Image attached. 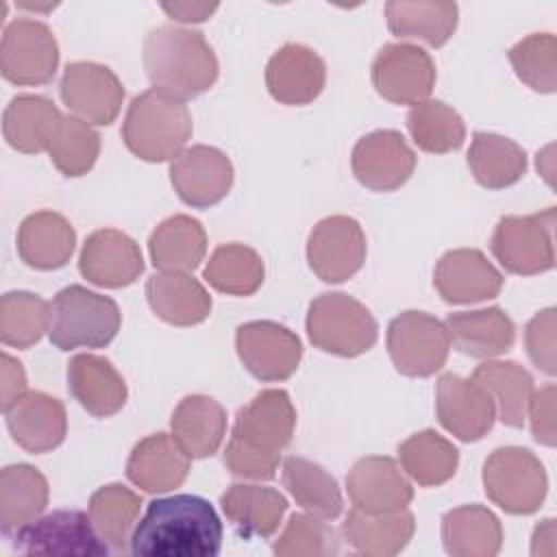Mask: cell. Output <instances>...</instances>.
Masks as SVG:
<instances>
[{
	"label": "cell",
	"instance_id": "25",
	"mask_svg": "<svg viewBox=\"0 0 557 557\" xmlns=\"http://www.w3.org/2000/svg\"><path fill=\"white\" fill-rule=\"evenodd\" d=\"M67 387L74 400H78V405L96 418L117 413L128 396L126 383L111 361L89 352L70 359Z\"/></svg>",
	"mask_w": 557,
	"mask_h": 557
},
{
	"label": "cell",
	"instance_id": "37",
	"mask_svg": "<svg viewBox=\"0 0 557 557\" xmlns=\"http://www.w3.org/2000/svg\"><path fill=\"white\" fill-rule=\"evenodd\" d=\"M472 379L492 396L503 424L520 429L533 394L531 374L516 361H485L476 366Z\"/></svg>",
	"mask_w": 557,
	"mask_h": 557
},
{
	"label": "cell",
	"instance_id": "19",
	"mask_svg": "<svg viewBox=\"0 0 557 557\" xmlns=\"http://www.w3.org/2000/svg\"><path fill=\"white\" fill-rule=\"evenodd\" d=\"M81 274L100 287H126L144 272V257L135 239L117 228L94 231L78 257Z\"/></svg>",
	"mask_w": 557,
	"mask_h": 557
},
{
	"label": "cell",
	"instance_id": "39",
	"mask_svg": "<svg viewBox=\"0 0 557 557\" xmlns=\"http://www.w3.org/2000/svg\"><path fill=\"white\" fill-rule=\"evenodd\" d=\"M283 485L294 500L315 518L335 520L344 509L337 481L320 463L305 457H287L283 461Z\"/></svg>",
	"mask_w": 557,
	"mask_h": 557
},
{
	"label": "cell",
	"instance_id": "17",
	"mask_svg": "<svg viewBox=\"0 0 557 557\" xmlns=\"http://www.w3.org/2000/svg\"><path fill=\"white\" fill-rule=\"evenodd\" d=\"M170 181L178 198L189 207L218 205L233 185L231 159L213 146L181 150L170 163Z\"/></svg>",
	"mask_w": 557,
	"mask_h": 557
},
{
	"label": "cell",
	"instance_id": "51",
	"mask_svg": "<svg viewBox=\"0 0 557 557\" xmlns=\"http://www.w3.org/2000/svg\"><path fill=\"white\" fill-rule=\"evenodd\" d=\"M26 392V374L17 359L2 352L0 357V400L2 409H7L15 398Z\"/></svg>",
	"mask_w": 557,
	"mask_h": 557
},
{
	"label": "cell",
	"instance_id": "48",
	"mask_svg": "<svg viewBox=\"0 0 557 557\" xmlns=\"http://www.w3.org/2000/svg\"><path fill=\"white\" fill-rule=\"evenodd\" d=\"M524 344L531 361L546 374H555V309L540 311L524 331Z\"/></svg>",
	"mask_w": 557,
	"mask_h": 557
},
{
	"label": "cell",
	"instance_id": "20",
	"mask_svg": "<svg viewBox=\"0 0 557 557\" xmlns=\"http://www.w3.org/2000/svg\"><path fill=\"white\" fill-rule=\"evenodd\" d=\"M346 490L352 505L366 513H389L407 509L413 487L392 457H363L348 476Z\"/></svg>",
	"mask_w": 557,
	"mask_h": 557
},
{
	"label": "cell",
	"instance_id": "24",
	"mask_svg": "<svg viewBox=\"0 0 557 557\" xmlns=\"http://www.w3.org/2000/svg\"><path fill=\"white\" fill-rule=\"evenodd\" d=\"M189 459L172 435L154 433L135 444L126 461V476L144 492L163 494L187 479Z\"/></svg>",
	"mask_w": 557,
	"mask_h": 557
},
{
	"label": "cell",
	"instance_id": "46",
	"mask_svg": "<svg viewBox=\"0 0 557 557\" xmlns=\"http://www.w3.org/2000/svg\"><path fill=\"white\" fill-rule=\"evenodd\" d=\"M518 78L533 91L553 94L557 87V39L550 33H533L509 50Z\"/></svg>",
	"mask_w": 557,
	"mask_h": 557
},
{
	"label": "cell",
	"instance_id": "13",
	"mask_svg": "<svg viewBox=\"0 0 557 557\" xmlns=\"http://www.w3.org/2000/svg\"><path fill=\"white\" fill-rule=\"evenodd\" d=\"M244 368L259 381H285L300 363L302 344L287 326L270 320L246 322L235 335Z\"/></svg>",
	"mask_w": 557,
	"mask_h": 557
},
{
	"label": "cell",
	"instance_id": "8",
	"mask_svg": "<svg viewBox=\"0 0 557 557\" xmlns=\"http://www.w3.org/2000/svg\"><path fill=\"white\" fill-rule=\"evenodd\" d=\"M446 324L424 311H405L387 326V352L405 376H431L448 359Z\"/></svg>",
	"mask_w": 557,
	"mask_h": 557
},
{
	"label": "cell",
	"instance_id": "14",
	"mask_svg": "<svg viewBox=\"0 0 557 557\" xmlns=\"http://www.w3.org/2000/svg\"><path fill=\"white\" fill-rule=\"evenodd\" d=\"M59 89L76 117L100 126L117 117L124 100V87L113 70L94 61L67 63Z\"/></svg>",
	"mask_w": 557,
	"mask_h": 557
},
{
	"label": "cell",
	"instance_id": "12",
	"mask_svg": "<svg viewBox=\"0 0 557 557\" xmlns=\"http://www.w3.org/2000/svg\"><path fill=\"white\" fill-rule=\"evenodd\" d=\"M435 63L413 44H387L372 63V85L394 104H418L435 87Z\"/></svg>",
	"mask_w": 557,
	"mask_h": 557
},
{
	"label": "cell",
	"instance_id": "43",
	"mask_svg": "<svg viewBox=\"0 0 557 557\" xmlns=\"http://www.w3.org/2000/svg\"><path fill=\"white\" fill-rule=\"evenodd\" d=\"M407 128L413 144L433 154H444L461 148L466 126L461 115L442 100H424L413 104L407 115Z\"/></svg>",
	"mask_w": 557,
	"mask_h": 557
},
{
	"label": "cell",
	"instance_id": "2",
	"mask_svg": "<svg viewBox=\"0 0 557 557\" xmlns=\"http://www.w3.org/2000/svg\"><path fill=\"white\" fill-rule=\"evenodd\" d=\"M144 67L154 89L181 102L207 91L220 72L202 33L181 26H159L146 35Z\"/></svg>",
	"mask_w": 557,
	"mask_h": 557
},
{
	"label": "cell",
	"instance_id": "11",
	"mask_svg": "<svg viewBox=\"0 0 557 557\" xmlns=\"http://www.w3.org/2000/svg\"><path fill=\"white\" fill-rule=\"evenodd\" d=\"M307 261L324 283L355 276L366 261V233L355 218L329 215L309 233Z\"/></svg>",
	"mask_w": 557,
	"mask_h": 557
},
{
	"label": "cell",
	"instance_id": "7",
	"mask_svg": "<svg viewBox=\"0 0 557 557\" xmlns=\"http://www.w3.org/2000/svg\"><path fill=\"white\" fill-rule=\"evenodd\" d=\"M555 207L531 215H505L492 235V252L511 274H540L555 265Z\"/></svg>",
	"mask_w": 557,
	"mask_h": 557
},
{
	"label": "cell",
	"instance_id": "6",
	"mask_svg": "<svg viewBox=\"0 0 557 557\" xmlns=\"http://www.w3.org/2000/svg\"><path fill=\"white\" fill-rule=\"evenodd\" d=\"M483 490L503 511L527 516L544 503L548 479L542 461L529 448L503 446L483 463Z\"/></svg>",
	"mask_w": 557,
	"mask_h": 557
},
{
	"label": "cell",
	"instance_id": "21",
	"mask_svg": "<svg viewBox=\"0 0 557 557\" xmlns=\"http://www.w3.org/2000/svg\"><path fill=\"white\" fill-rule=\"evenodd\" d=\"M4 416L11 437L28 453H48L65 440V407L50 394L24 392L4 409Z\"/></svg>",
	"mask_w": 557,
	"mask_h": 557
},
{
	"label": "cell",
	"instance_id": "45",
	"mask_svg": "<svg viewBox=\"0 0 557 557\" xmlns=\"http://www.w3.org/2000/svg\"><path fill=\"white\" fill-rule=\"evenodd\" d=\"M50 161L65 176L87 174L100 152V135L89 122L76 115H63L48 146Z\"/></svg>",
	"mask_w": 557,
	"mask_h": 557
},
{
	"label": "cell",
	"instance_id": "52",
	"mask_svg": "<svg viewBox=\"0 0 557 557\" xmlns=\"http://www.w3.org/2000/svg\"><path fill=\"white\" fill-rule=\"evenodd\" d=\"M218 9L215 2H174L163 4V11L178 22H202Z\"/></svg>",
	"mask_w": 557,
	"mask_h": 557
},
{
	"label": "cell",
	"instance_id": "53",
	"mask_svg": "<svg viewBox=\"0 0 557 557\" xmlns=\"http://www.w3.org/2000/svg\"><path fill=\"white\" fill-rule=\"evenodd\" d=\"M555 520L546 518L542 520L533 531V555H555Z\"/></svg>",
	"mask_w": 557,
	"mask_h": 557
},
{
	"label": "cell",
	"instance_id": "3",
	"mask_svg": "<svg viewBox=\"0 0 557 557\" xmlns=\"http://www.w3.org/2000/svg\"><path fill=\"white\" fill-rule=\"evenodd\" d=\"M191 131V113L185 102L152 87L128 104L122 139L135 157L161 163L185 150Z\"/></svg>",
	"mask_w": 557,
	"mask_h": 557
},
{
	"label": "cell",
	"instance_id": "26",
	"mask_svg": "<svg viewBox=\"0 0 557 557\" xmlns=\"http://www.w3.org/2000/svg\"><path fill=\"white\" fill-rule=\"evenodd\" d=\"M150 309L168 324L194 326L211 313V296L189 272H159L146 281Z\"/></svg>",
	"mask_w": 557,
	"mask_h": 557
},
{
	"label": "cell",
	"instance_id": "16",
	"mask_svg": "<svg viewBox=\"0 0 557 557\" xmlns=\"http://www.w3.org/2000/svg\"><path fill=\"white\" fill-rule=\"evenodd\" d=\"M435 411L440 424L461 442L481 440L496 420V407L485 387L453 372L437 379Z\"/></svg>",
	"mask_w": 557,
	"mask_h": 557
},
{
	"label": "cell",
	"instance_id": "40",
	"mask_svg": "<svg viewBox=\"0 0 557 557\" xmlns=\"http://www.w3.org/2000/svg\"><path fill=\"white\" fill-rule=\"evenodd\" d=\"M398 459L403 470L418 485L433 487L453 479L459 463V453L446 437L433 429H424L398 446Z\"/></svg>",
	"mask_w": 557,
	"mask_h": 557
},
{
	"label": "cell",
	"instance_id": "44",
	"mask_svg": "<svg viewBox=\"0 0 557 557\" xmlns=\"http://www.w3.org/2000/svg\"><path fill=\"white\" fill-rule=\"evenodd\" d=\"M50 326V305L30 292H7L0 300V339L4 346L30 348Z\"/></svg>",
	"mask_w": 557,
	"mask_h": 557
},
{
	"label": "cell",
	"instance_id": "49",
	"mask_svg": "<svg viewBox=\"0 0 557 557\" xmlns=\"http://www.w3.org/2000/svg\"><path fill=\"white\" fill-rule=\"evenodd\" d=\"M278 459V455H263L233 440H228L224 450V466L231 470V474L255 481H270L276 474Z\"/></svg>",
	"mask_w": 557,
	"mask_h": 557
},
{
	"label": "cell",
	"instance_id": "50",
	"mask_svg": "<svg viewBox=\"0 0 557 557\" xmlns=\"http://www.w3.org/2000/svg\"><path fill=\"white\" fill-rule=\"evenodd\" d=\"M527 413L531 418V433L535 442L555 446V385L548 383L531 394Z\"/></svg>",
	"mask_w": 557,
	"mask_h": 557
},
{
	"label": "cell",
	"instance_id": "28",
	"mask_svg": "<svg viewBox=\"0 0 557 557\" xmlns=\"http://www.w3.org/2000/svg\"><path fill=\"white\" fill-rule=\"evenodd\" d=\"M76 244L72 224L54 211H37L24 218L17 231L20 259L35 270L63 268Z\"/></svg>",
	"mask_w": 557,
	"mask_h": 557
},
{
	"label": "cell",
	"instance_id": "34",
	"mask_svg": "<svg viewBox=\"0 0 557 557\" xmlns=\"http://www.w3.org/2000/svg\"><path fill=\"white\" fill-rule=\"evenodd\" d=\"M59 109L44 96H15L2 115V133L11 148L35 154L48 150L50 139L61 122Z\"/></svg>",
	"mask_w": 557,
	"mask_h": 557
},
{
	"label": "cell",
	"instance_id": "15",
	"mask_svg": "<svg viewBox=\"0 0 557 557\" xmlns=\"http://www.w3.org/2000/svg\"><path fill=\"white\" fill-rule=\"evenodd\" d=\"M296 409L283 389H263L244 405L233 424L231 440L263 455H278L292 442Z\"/></svg>",
	"mask_w": 557,
	"mask_h": 557
},
{
	"label": "cell",
	"instance_id": "23",
	"mask_svg": "<svg viewBox=\"0 0 557 557\" xmlns=\"http://www.w3.org/2000/svg\"><path fill=\"white\" fill-rule=\"evenodd\" d=\"M326 81L324 61L302 44L281 46L268 61L265 85L274 100L283 104L313 102Z\"/></svg>",
	"mask_w": 557,
	"mask_h": 557
},
{
	"label": "cell",
	"instance_id": "35",
	"mask_svg": "<svg viewBox=\"0 0 557 557\" xmlns=\"http://www.w3.org/2000/svg\"><path fill=\"white\" fill-rule=\"evenodd\" d=\"M48 505L46 476L28 466L13 463L0 472V527L4 535L35 520Z\"/></svg>",
	"mask_w": 557,
	"mask_h": 557
},
{
	"label": "cell",
	"instance_id": "31",
	"mask_svg": "<svg viewBox=\"0 0 557 557\" xmlns=\"http://www.w3.org/2000/svg\"><path fill=\"white\" fill-rule=\"evenodd\" d=\"M442 542L453 557H494L503 546V527L487 507L461 505L444 513Z\"/></svg>",
	"mask_w": 557,
	"mask_h": 557
},
{
	"label": "cell",
	"instance_id": "33",
	"mask_svg": "<svg viewBox=\"0 0 557 557\" xmlns=\"http://www.w3.org/2000/svg\"><path fill=\"white\" fill-rule=\"evenodd\" d=\"M220 505L239 533L257 537H270L287 511V500L278 490L250 483L231 485L220 496Z\"/></svg>",
	"mask_w": 557,
	"mask_h": 557
},
{
	"label": "cell",
	"instance_id": "32",
	"mask_svg": "<svg viewBox=\"0 0 557 557\" xmlns=\"http://www.w3.org/2000/svg\"><path fill=\"white\" fill-rule=\"evenodd\" d=\"M148 250L161 272H191L207 255V233L196 218L176 213L152 231Z\"/></svg>",
	"mask_w": 557,
	"mask_h": 557
},
{
	"label": "cell",
	"instance_id": "41",
	"mask_svg": "<svg viewBox=\"0 0 557 557\" xmlns=\"http://www.w3.org/2000/svg\"><path fill=\"white\" fill-rule=\"evenodd\" d=\"M87 509L98 535L109 548L124 553L141 509V498L120 483H109L91 494Z\"/></svg>",
	"mask_w": 557,
	"mask_h": 557
},
{
	"label": "cell",
	"instance_id": "29",
	"mask_svg": "<svg viewBox=\"0 0 557 557\" xmlns=\"http://www.w3.org/2000/svg\"><path fill=\"white\" fill-rule=\"evenodd\" d=\"M172 437L191 459L213 455L226 435V411L211 396H185L172 413Z\"/></svg>",
	"mask_w": 557,
	"mask_h": 557
},
{
	"label": "cell",
	"instance_id": "5",
	"mask_svg": "<svg viewBox=\"0 0 557 557\" xmlns=\"http://www.w3.org/2000/svg\"><path fill=\"white\" fill-rule=\"evenodd\" d=\"M307 335L324 352L357 357L374 346L379 326L363 302L342 292H326L309 305Z\"/></svg>",
	"mask_w": 557,
	"mask_h": 557
},
{
	"label": "cell",
	"instance_id": "4",
	"mask_svg": "<svg viewBox=\"0 0 557 557\" xmlns=\"http://www.w3.org/2000/svg\"><path fill=\"white\" fill-rule=\"evenodd\" d=\"M122 324L120 307L113 298L96 294L83 285L61 289L50 302V342L59 350L104 348Z\"/></svg>",
	"mask_w": 557,
	"mask_h": 557
},
{
	"label": "cell",
	"instance_id": "38",
	"mask_svg": "<svg viewBox=\"0 0 557 557\" xmlns=\"http://www.w3.org/2000/svg\"><path fill=\"white\" fill-rule=\"evenodd\" d=\"M468 165L479 185L503 189L518 183L527 170V152L511 139L496 133H474Z\"/></svg>",
	"mask_w": 557,
	"mask_h": 557
},
{
	"label": "cell",
	"instance_id": "36",
	"mask_svg": "<svg viewBox=\"0 0 557 557\" xmlns=\"http://www.w3.org/2000/svg\"><path fill=\"white\" fill-rule=\"evenodd\" d=\"M387 26L396 37L420 39L433 48L444 46L457 28L455 2H387Z\"/></svg>",
	"mask_w": 557,
	"mask_h": 557
},
{
	"label": "cell",
	"instance_id": "1",
	"mask_svg": "<svg viewBox=\"0 0 557 557\" xmlns=\"http://www.w3.org/2000/svg\"><path fill=\"white\" fill-rule=\"evenodd\" d=\"M222 522L209 500L176 494L148 503L131 535V553L141 557H213L222 546Z\"/></svg>",
	"mask_w": 557,
	"mask_h": 557
},
{
	"label": "cell",
	"instance_id": "27",
	"mask_svg": "<svg viewBox=\"0 0 557 557\" xmlns=\"http://www.w3.org/2000/svg\"><path fill=\"white\" fill-rule=\"evenodd\" d=\"M444 324L455 348L476 359L498 357L516 339V326L500 307L450 313Z\"/></svg>",
	"mask_w": 557,
	"mask_h": 557
},
{
	"label": "cell",
	"instance_id": "18",
	"mask_svg": "<svg viewBox=\"0 0 557 557\" xmlns=\"http://www.w3.org/2000/svg\"><path fill=\"white\" fill-rule=\"evenodd\" d=\"M355 178L372 191H392L409 181L416 152L398 131H374L361 137L350 157Z\"/></svg>",
	"mask_w": 557,
	"mask_h": 557
},
{
	"label": "cell",
	"instance_id": "22",
	"mask_svg": "<svg viewBox=\"0 0 557 557\" xmlns=\"http://www.w3.org/2000/svg\"><path fill=\"white\" fill-rule=\"evenodd\" d=\"M435 289L446 302L468 305L498 296L503 274L476 248L448 250L435 265Z\"/></svg>",
	"mask_w": 557,
	"mask_h": 557
},
{
	"label": "cell",
	"instance_id": "30",
	"mask_svg": "<svg viewBox=\"0 0 557 557\" xmlns=\"http://www.w3.org/2000/svg\"><path fill=\"white\" fill-rule=\"evenodd\" d=\"M416 531L413 513L407 509L389 513H366L357 507L342 524L344 540L361 555L389 557L400 553Z\"/></svg>",
	"mask_w": 557,
	"mask_h": 557
},
{
	"label": "cell",
	"instance_id": "42",
	"mask_svg": "<svg viewBox=\"0 0 557 557\" xmlns=\"http://www.w3.org/2000/svg\"><path fill=\"white\" fill-rule=\"evenodd\" d=\"M202 274L222 294L250 296L261 287L265 270L257 250L244 244H224L213 250Z\"/></svg>",
	"mask_w": 557,
	"mask_h": 557
},
{
	"label": "cell",
	"instance_id": "47",
	"mask_svg": "<svg viewBox=\"0 0 557 557\" xmlns=\"http://www.w3.org/2000/svg\"><path fill=\"white\" fill-rule=\"evenodd\" d=\"M337 553L339 542L335 531L311 513H292L274 542V555L278 557H326Z\"/></svg>",
	"mask_w": 557,
	"mask_h": 557
},
{
	"label": "cell",
	"instance_id": "9",
	"mask_svg": "<svg viewBox=\"0 0 557 557\" xmlns=\"http://www.w3.org/2000/svg\"><path fill=\"white\" fill-rule=\"evenodd\" d=\"M13 546L26 555L100 557L109 553L91 518L76 509H59L30 520L13 533Z\"/></svg>",
	"mask_w": 557,
	"mask_h": 557
},
{
	"label": "cell",
	"instance_id": "10",
	"mask_svg": "<svg viewBox=\"0 0 557 557\" xmlns=\"http://www.w3.org/2000/svg\"><path fill=\"white\" fill-rule=\"evenodd\" d=\"M59 65V46L52 30L30 17L4 26L0 44V70L13 85H46Z\"/></svg>",
	"mask_w": 557,
	"mask_h": 557
}]
</instances>
